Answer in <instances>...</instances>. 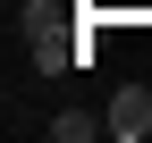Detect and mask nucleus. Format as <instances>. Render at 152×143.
I'll list each match as a JSON object with an SVG mask.
<instances>
[{"mask_svg":"<svg viewBox=\"0 0 152 143\" xmlns=\"http://www.w3.org/2000/svg\"><path fill=\"white\" fill-rule=\"evenodd\" d=\"M110 135H118V143H144V135H152V93H144V84H118V101H110Z\"/></svg>","mask_w":152,"mask_h":143,"instance_id":"nucleus-1","label":"nucleus"},{"mask_svg":"<svg viewBox=\"0 0 152 143\" xmlns=\"http://www.w3.org/2000/svg\"><path fill=\"white\" fill-rule=\"evenodd\" d=\"M93 126H110V118H85V110H59V118H42V135H51V143H85Z\"/></svg>","mask_w":152,"mask_h":143,"instance_id":"nucleus-2","label":"nucleus"}]
</instances>
